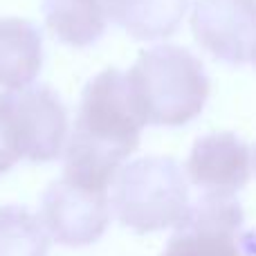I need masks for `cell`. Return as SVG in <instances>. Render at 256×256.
<instances>
[{
  "label": "cell",
  "instance_id": "cell-1",
  "mask_svg": "<svg viewBox=\"0 0 256 256\" xmlns=\"http://www.w3.org/2000/svg\"><path fill=\"white\" fill-rule=\"evenodd\" d=\"M144 126L124 72L117 68L99 72L81 94L63 178L84 189L108 194L120 164L140 146Z\"/></svg>",
  "mask_w": 256,
  "mask_h": 256
},
{
  "label": "cell",
  "instance_id": "cell-2",
  "mask_svg": "<svg viewBox=\"0 0 256 256\" xmlns=\"http://www.w3.org/2000/svg\"><path fill=\"white\" fill-rule=\"evenodd\" d=\"M140 112L150 126H184L202 112L209 76L194 52L180 45H155L140 52L126 74Z\"/></svg>",
  "mask_w": 256,
  "mask_h": 256
},
{
  "label": "cell",
  "instance_id": "cell-3",
  "mask_svg": "<svg viewBox=\"0 0 256 256\" xmlns=\"http://www.w3.org/2000/svg\"><path fill=\"white\" fill-rule=\"evenodd\" d=\"M112 207L120 222L137 234L178 227L189 214V186L173 158H140L115 180Z\"/></svg>",
  "mask_w": 256,
  "mask_h": 256
},
{
  "label": "cell",
  "instance_id": "cell-4",
  "mask_svg": "<svg viewBox=\"0 0 256 256\" xmlns=\"http://www.w3.org/2000/svg\"><path fill=\"white\" fill-rule=\"evenodd\" d=\"M68 135V108L50 86L0 94V176L20 160L52 162Z\"/></svg>",
  "mask_w": 256,
  "mask_h": 256
},
{
  "label": "cell",
  "instance_id": "cell-5",
  "mask_svg": "<svg viewBox=\"0 0 256 256\" xmlns=\"http://www.w3.org/2000/svg\"><path fill=\"white\" fill-rule=\"evenodd\" d=\"M160 256H256V232L243 230L236 196L202 194Z\"/></svg>",
  "mask_w": 256,
  "mask_h": 256
},
{
  "label": "cell",
  "instance_id": "cell-6",
  "mask_svg": "<svg viewBox=\"0 0 256 256\" xmlns=\"http://www.w3.org/2000/svg\"><path fill=\"white\" fill-rule=\"evenodd\" d=\"M191 32L216 61L245 66L256 58V0H198Z\"/></svg>",
  "mask_w": 256,
  "mask_h": 256
},
{
  "label": "cell",
  "instance_id": "cell-7",
  "mask_svg": "<svg viewBox=\"0 0 256 256\" xmlns=\"http://www.w3.org/2000/svg\"><path fill=\"white\" fill-rule=\"evenodd\" d=\"M110 220L108 194L72 184L52 182L40 200V222L58 245L84 248L97 243Z\"/></svg>",
  "mask_w": 256,
  "mask_h": 256
},
{
  "label": "cell",
  "instance_id": "cell-8",
  "mask_svg": "<svg viewBox=\"0 0 256 256\" xmlns=\"http://www.w3.org/2000/svg\"><path fill=\"white\" fill-rule=\"evenodd\" d=\"M186 173L202 194L236 196L252 176L250 146L236 132H209L196 140Z\"/></svg>",
  "mask_w": 256,
  "mask_h": 256
},
{
  "label": "cell",
  "instance_id": "cell-9",
  "mask_svg": "<svg viewBox=\"0 0 256 256\" xmlns=\"http://www.w3.org/2000/svg\"><path fill=\"white\" fill-rule=\"evenodd\" d=\"M43 68V32L25 18H0V88L20 90Z\"/></svg>",
  "mask_w": 256,
  "mask_h": 256
},
{
  "label": "cell",
  "instance_id": "cell-10",
  "mask_svg": "<svg viewBox=\"0 0 256 256\" xmlns=\"http://www.w3.org/2000/svg\"><path fill=\"white\" fill-rule=\"evenodd\" d=\"M106 14L135 40L168 38L178 32L189 0H104Z\"/></svg>",
  "mask_w": 256,
  "mask_h": 256
},
{
  "label": "cell",
  "instance_id": "cell-11",
  "mask_svg": "<svg viewBox=\"0 0 256 256\" xmlns=\"http://www.w3.org/2000/svg\"><path fill=\"white\" fill-rule=\"evenodd\" d=\"M104 4V0H43V16L63 45L90 48L106 34Z\"/></svg>",
  "mask_w": 256,
  "mask_h": 256
},
{
  "label": "cell",
  "instance_id": "cell-12",
  "mask_svg": "<svg viewBox=\"0 0 256 256\" xmlns=\"http://www.w3.org/2000/svg\"><path fill=\"white\" fill-rule=\"evenodd\" d=\"M0 256H50L48 232L27 207H0Z\"/></svg>",
  "mask_w": 256,
  "mask_h": 256
},
{
  "label": "cell",
  "instance_id": "cell-13",
  "mask_svg": "<svg viewBox=\"0 0 256 256\" xmlns=\"http://www.w3.org/2000/svg\"><path fill=\"white\" fill-rule=\"evenodd\" d=\"M254 162H256V153H254Z\"/></svg>",
  "mask_w": 256,
  "mask_h": 256
},
{
  "label": "cell",
  "instance_id": "cell-14",
  "mask_svg": "<svg viewBox=\"0 0 256 256\" xmlns=\"http://www.w3.org/2000/svg\"><path fill=\"white\" fill-rule=\"evenodd\" d=\"M254 63H256V58H254Z\"/></svg>",
  "mask_w": 256,
  "mask_h": 256
}]
</instances>
